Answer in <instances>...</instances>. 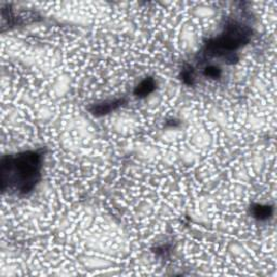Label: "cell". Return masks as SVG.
Returning <instances> with one entry per match:
<instances>
[{
	"label": "cell",
	"mask_w": 277,
	"mask_h": 277,
	"mask_svg": "<svg viewBox=\"0 0 277 277\" xmlns=\"http://www.w3.org/2000/svg\"><path fill=\"white\" fill-rule=\"evenodd\" d=\"M156 89V81L152 77H147L142 80L139 85L134 88L133 94L138 98H146L150 94H153Z\"/></svg>",
	"instance_id": "obj_4"
},
{
	"label": "cell",
	"mask_w": 277,
	"mask_h": 277,
	"mask_svg": "<svg viewBox=\"0 0 277 277\" xmlns=\"http://www.w3.org/2000/svg\"><path fill=\"white\" fill-rule=\"evenodd\" d=\"M204 75L207 78L218 79V78H220V76H221V70L218 66L208 65L205 67Z\"/></svg>",
	"instance_id": "obj_6"
},
{
	"label": "cell",
	"mask_w": 277,
	"mask_h": 277,
	"mask_svg": "<svg viewBox=\"0 0 277 277\" xmlns=\"http://www.w3.org/2000/svg\"><path fill=\"white\" fill-rule=\"evenodd\" d=\"M274 213V207L271 205L255 204L251 207V214L259 221H266L271 219Z\"/></svg>",
	"instance_id": "obj_5"
},
{
	"label": "cell",
	"mask_w": 277,
	"mask_h": 277,
	"mask_svg": "<svg viewBox=\"0 0 277 277\" xmlns=\"http://www.w3.org/2000/svg\"><path fill=\"white\" fill-rule=\"evenodd\" d=\"M126 102L125 99H114V100H106L104 102L97 103L94 104L90 108L89 111L94 114L95 116H104L110 114L116 110H118L119 107H121Z\"/></svg>",
	"instance_id": "obj_3"
},
{
	"label": "cell",
	"mask_w": 277,
	"mask_h": 277,
	"mask_svg": "<svg viewBox=\"0 0 277 277\" xmlns=\"http://www.w3.org/2000/svg\"><path fill=\"white\" fill-rule=\"evenodd\" d=\"M251 38V29L237 21H231L224 26L223 32L207 41L204 53L209 56H223L226 61L234 63V53L246 46Z\"/></svg>",
	"instance_id": "obj_2"
},
{
	"label": "cell",
	"mask_w": 277,
	"mask_h": 277,
	"mask_svg": "<svg viewBox=\"0 0 277 277\" xmlns=\"http://www.w3.org/2000/svg\"><path fill=\"white\" fill-rule=\"evenodd\" d=\"M43 168V154L28 150L2 159L0 175L3 191L10 190L16 194L27 195L38 184Z\"/></svg>",
	"instance_id": "obj_1"
},
{
	"label": "cell",
	"mask_w": 277,
	"mask_h": 277,
	"mask_svg": "<svg viewBox=\"0 0 277 277\" xmlns=\"http://www.w3.org/2000/svg\"><path fill=\"white\" fill-rule=\"evenodd\" d=\"M182 80L184 83L187 85L192 86L193 82H194V73H193L192 67H189V69H184L182 71Z\"/></svg>",
	"instance_id": "obj_7"
}]
</instances>
